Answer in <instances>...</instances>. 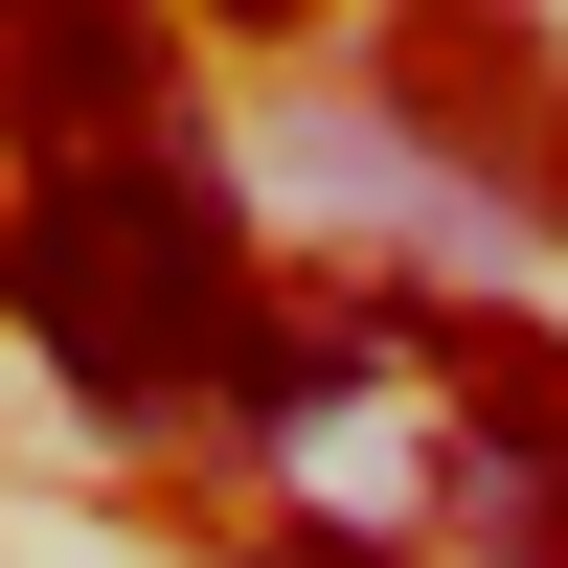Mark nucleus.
Listing matches in <instances>:
<instances>
[{
  "instance_id": "6",
  "label": "nucleus",
  "mask_w": 568,
  "mask_h": 568,
  "mask_svg": "<svg viewBox=\"0 0 568 568\" xmlns=\"http://www.w3.org/2000/svg\"><path fill=\"white\" fill-rule=\"evenodd\" d=\"M500 182H524V205L568 227V91H546V114H524V160H500Z\"/></svg>"
},
{
  "instance_id": "8",
  "label": "nucleus",
  "mask_w": 568,
  "mask_h": 568,
  "mask_svg": "<svg viewBox=\"0 0 568 568\" xmlns=\"http://www.w3.org/2000/svg\"><path fill=\"white\" fill-rule=\"evenodd\" d=\"M227 23H318V0H227Z\"/></svg>"
},
{
  "instance_id": "3",
  "label": "nucleus",
  "mask_w": 568,
  "mask_h": 568,
  "mask_svg": "<svg viewBox=\"0 0 568 568\" xmlns=\"http://www.w3.org/2000/svg\"><path fill=\"white\" fill-rule=\"evenodd\" d=\"M546 91H568V45L524 23V0H433V23L387 45V114H409V136H455L478 182L524 160V114H546Z\"/></svg>"
},
{
  "instance_id": "4",
  "label": "nucleus",
  "mask_w": 568,
  "mask_h": 568,
  "mask_svg": "<svg viewBox=\"0 0 568 568\" xmlns=\"http://www.w3.org/2000/svg\"><path fill=\"white\" fill-rule=\"evenodd\" d=\"M364 364H387V296H318V318H251V364H227V409H251V433H296V409H342Z\"/></svg>"
},
{
  "instance_id": "5",
  "label": "nucleus",
  "mask_w": 568,
  "mask_h": 568,
  "mask_svg": "<svg viewBox=\"0 0 568 568\" xmlns=\"http://www.w3.org/2000/svg\"><path fill=\"white\" fill-rule=\"evenodd\" d=\"M251 568H387V524H273Z\"/></svg>"
},
{
  "instance_id": "1",
  "label": "nucleus",
  "mask_w": 568,
  "mask_h": 568,
  "mask_svg": "<svg viewBox=\"0 0 568 568\" xmlns=\"http://www.w3.org/2000/svg\"><path fill=\"white\" fill-rule=\"evenodd\" d=\"M0 318H23L114 433H160V409H205L227 364H251L273 296H251V227H227V182L182 160V136H69V160L0 205Z\"/></svg>"
},
{
  "instance_id": "7",
  "label": "nucleus",
  "mask_w": 568,
  "mask_h": 568,
  "mask_svg": "<svg viewBox=\"0 0 568 568\" xmlns=\"http://www.w3.org/2000/svg\"><path fill=\"white\" fill-rule=\"evenodd\" d=\"M45 23H69V0H0V91H23V69H45Z\"/></svg>"
},
{
  "instance_id": "2",
  "label": "nucleus",
  "mask_w": 568,
  "mask_h": 568,
  "mask_svg": "<svg viewBox=\"0 0 568 568\" xmlns=\"http://www.w3.org/2000/svg\"><path fill=\"white\" fill-rule=\"evenodd\" d=\"M455 364V524L500 568H568V342L546 318H433Z\"/></svg>"
}]
</instances>
